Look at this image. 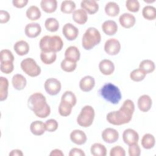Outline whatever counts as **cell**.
<instances>
[{"label":"cell","mask_w":156,"mask_h":156,"mask_svg":"<svg viewBox=\"0 0 156 156\" xmlns=\"http://www.w3.org/2000/svg\"><path fill=\"white\" fill-rule=\"evenodd\" d=\"M70 139L73 143L77 145H82L86 143L87 138L84 132L81 130L76 129L71 132Z\"/></svg>","instance_id":"14"},{"label":"cell","mask_w":156,"mask_h":156,"mask_svg":"<svg viewBox=\"0 0 156 156\" xmlns=\"http://www.w3.org/2000/svg\"><path fill=\"white\" fill-rule=\"evenodd\" d=\"M139 68L146 74L153 72L155 69V64L153 61L146 59L141 61L139 65Z\"/></svg>","instance_id":"35"},{"label":"cell","mask_w":156,"mask_h":156,"mask_svg":"<svg viewBox=\"0 0 156 156\" xmlns=\"http://www.w3.org/2000/svg\"><path fill=\"white\" fill-rule=\"evenodd\" d=\"M94 110L91 105L84 106L77 118V124L82 127H88L90 126L94 118Z\"/></svg>","instance_id":"6"},{"label":"cell","mask_w":156,"mask_h":156,"mask_svg":"<svg viewBox=\"0 0 156 156\" xmlns=\"http://www.w3.org/2000/svg\"><path fill=\"white\" fill-rule=\"evenodd\" d=\"M13 5L17 8H23L27 5L28 0H13Z\"/></svg>","instance_id":"49"},{"label":"cell","mask_w":156,"mask_h":156,"mask_svg":"<svg viewBox=\"0 0 156 156\" xmlns=\"http://www.w3.org/2000/svg\"><path fill=\"white\" fill-rule=\"evenodd\" d=\"M9 81L7 78L2 76L0 77V101L5 100L8 96Z\"/></svg>","instance_id":"28"},{"label":"cell","mask_w":156,"mask_h":156,"mask_svg":"<svg viewBox=\"0 0 156 156\" xmlns=\"http://www.w3.org/2000/svg\"><path fill=\"white\" fill-rule=\"evenodd\" d=\"M61 101L67 102L74 106L77 102V99L76 95L71 91H66L62 96Z\"/></svg>","instance_id":"40"},{"label":"cell","mask_w":156,"mask_h":156,"mask_svg":"<svg viewBox=\"0 0 156 156\" xmlns=\"http://www.w3.org/2000/svg\"><path fill=\"white\" fill-rule=\"evenodd\" d=\"M85 154L84 152L79 148H73L70 150L69 153V156H85Z\"/></svg>","instance_id":"48"},{"label":"cell","mask_w":156,"mask_h":156,"mask_svg":"<svg viewBox=\"0 0 156 156\" xmlns=\"http://www.w3.org/2000/svg\"><path fill=\"white\" fill-rule=\"evenodd\" d=\"M101 40L99 31L95 27H88L84 33L82 39V47L86 50H90L98 44Z\"/></svg>","instance_id":"5"},{"label":"cell","mask_w":156,"mask_h":156,"mask_svg":"<svg viewBox=\"0 0 156 156\" xmlns=\"http://www.w3.org/2000/svg\"><path fill=\"white\" fill-rule=\"evenodd\" d=\"M80 57V53L79 49L74 46H71L66 48L65 52V58H69L77 62Z\"/></svg>","instance_id":"24"},{"label":"cell","mask_w":156,"mask_h":156,"mask_svg":"<svg viewBox=\"0 0 156 156\" xmlns=\"http://www.w3.org/2000/svg\"><path fill=\"white\" fill-rule=\"evenodd\" d=\"M22 70L30 77H36L40 74L41 68L32 58H26L20 64Z\"/></svg>","instance_id":"7"},{"label":"cell","mask_w":156,"mask_h":156,"mask_svg":"<svg viewBox=\"0 0 156 156\" xmlns=\"http://www.w3.org/2000/svg\"><path fill=\"white\" fill-rule=\"evenodd\" d=\"M141 143L143 148L146 149H150L152 148L155 145V137L151 133H146L142 137Z\"/></svg>","instance_id":"29"},{"label":"cell","mask_w":156,"mask_h":156,"mask_svg":"<svg viewBox=\"0 0 156 156\" xmlns=\"http://www.w3.org/2000/svg\"><path fill=\"white\" fill-rule=\"evenodd\" d=\"M81 8L89 14H94L99 10V5L95 0H83L80 3Z\"/></svg>","instance_id":"15"},{"label":"cell","mask_w":156,"mask_h":156,"mask_svg":"<svg viewBox=\"0 0 156 156\" xmlns=\"http://www.w3.org/2000/svg\"><path fill=\"white\" fill-rule=\"evenodd\" d=\"M57 58L56 52H41L40 58L42 62L46 65L53 63Z\"/></svg>","instance_id":"32"},{"label":"cell","mask_w":156,"mask_h":156,"mask_svg":"<svg viewBox=\"0 0 156 156\" xmlns=\"http://www.w3.org/2000/svg\"><path fill=\"white\" fill-rule=\"evenodd\" d=\"M144 2H147V3H151V2H155V0H153V1H144Z\"/></svg>","instance_id":"52"},{"label":"cell","mask_w":156,"mask_h":156,"mask_svg":"<svg viewBox=\"0 0 156 156\" xmlns=\"http://www.w3.org/2000/svg\"><path fill=\"white\" fill-rule=\"evenodd\" d=\"M110 156H125L126 152L124 148L120 146H116L112 147L110 151Z\"/></svg>","instance_id":"45"},{"label":"cell","mask_w":156,"mask_h":156,"mask_svg":"<svg viewBox=\"0 0 156 156\" xmlns=\"http://www.w3.org/2000/svg\"><path fill=\"white\" fill-rule=\"evenodd\" d=\"M73 19L78 24H84L88 20L87 13L82 9L75 10L73 13Z\"/></svg>","instance_id":"22"},{"label":"cell","mask_w":156,"mask_h":156,"mask_svg":"<svg viewBox=\"0 0 156 156\" xmlns=\"http://www.w3.org/2000/svg\"><path fill=\"white\" fill-rule=\"evenodd\" d=\"M60 66L62 70L65 72H72L74 71L77 66V63L76 62L70 60L69 58H65L60 63Z\"/></svg>","instance_id":"34"},{"label":"cell","mask_w":156,"mask_h":156,"mask_svg":"<svg viewBox=\"0 0 156 156\" xmlns=\"http://www.w3.org/2000/svg\"><path fill=\"white\" fill-rule=\"evenodd\" d=\"M45 127L46 130L52 132L55 131L58 128V122L55 119H50L46 121Z\"/></svg>","instance_id":"43"},{"label":"cell","mask_w":156,"mask_h":156,"mask_svg":"<svg viewBox=\"0 0 156 156\" xmlns=\"http://www.w3.org/2000/svg\"><path fill=\"white\" fill-rule=\"evenodd\" d=\"M12 83L15 89L17 90H22L26 87L27 81L26 78L22 74H16L13 76Z\"/></svg>","instance_id":"23"},{"label":"cell","mask_w":156,"mask_h":156,"mask_svg":"<svg viewBox=\"0 0 156 156\" xmlns=\"http://www.w3.org/2000/svg\"><path fill=\"white\" fill-rule=\"evenodd\" d=\"M45 28L51 32H56L59 28V23L54 18H48L44 22Z\"/></svg>","instance_id":"38"},{"label":"cell","mask_w":156,"mask_h":156,"mask_svg":"<svg viewBox=\"0 0 156 156\" xmlns=\"http://www.w3.org/2000/svg\"><path fill=\"white\" fill-rule=\"evenodd\" d=\"M94 79L91 76H86L81 79L79 82V87L80 90L84 92L91 91L94 87Z\"/></svg>","instance_id":"18"},{"label":"cell","mask_w":156,"mask_h":156,"mask_svg":"<svg viewBox=\"0 0 156 156\" xmlns=\"http://www.w3.org/2000/svg\"><path fill=\"white\" fill-rule=\"evenodd\" d=\"M9 155L10 156H23V153L20 149H13L9 153Z\"/></svg>","instance_id":"51"},{"label":"cell","mask_w":156,"mask_h":156,"mask_svg":"<svg viewBox=\"0 0 156 156\" xmlns=\"http://www.w3.org/2000/svg\"><path fill=\"white\" fill-rule=\"evenodd\" d=\"M30 129L34 135L37 136L41 135L46 130L45 124L41 121H35L31 123Z\"/></svg>","instance_id":"25"},{"label":"cell","mask_w":156,"mask_h":156,"mask_svg":"<svg viewBox=\"0 0 156 156\" xmlns=\"http://www.w3.org/2000/svg\"><path fill=\"white\" fill-rule=\"evenodd\" d=\"M44 87L48 94L51 96L57 94L61 90V83L55 78H49L46 80Z\"/></svg>","instance_id":"8"},{"label":"cell","mask_w":156,"mask_h":156,"mask_svg":"<svg viewBox=\"0 0 156 156\" xmlns=\"http://www.w3.org/2000/svg\"><path fill=\"white\" fill-rule=\"evenodd\" d=\"M99 93L103 99L113 104H118L122 97L119 88L110 82L105 83L101 88Z\"/></svg>","instance_id":"3"},{"label":"cell","mask_w":156,"mask_h":156,"mask_svg":"<svg viewBox=\"0 0 156 156\" xmlns=\"http://www.w3.org/2000/svg\"><path fill=\"white\" fill-rule=\"evenodd\" d=\"M142 15L146 20H154L156 18V9L152 5H146L143 9Z\"/></svg>","instance_id":"33"},{"label":"cell","mask_w":156,"mask_h":156,"mask_svg":"<svg viewBox=\"0 0 156 156\" xmlns=\"http://www.w3.org/2000/svg\"><path fill=\"white\" fill-rule=\"evenodd\" d=\"M40 6L44 12L51 13L56 10L57 2L56 0H42L40 2Z\"/></svg>","instance_id":"26"},{"label":"cell","mask_w":156,"mask_h":156,"mask_svg":"<svg viewBox=\"0 0 156 156\" xmlns=\"http://www.w3.org/2000/svg\"><path fill=\"white\" fill-rule=\"evenodd\" d=\"M14 69V66L13 62H4L1 63L0 69L1 72L5 74H10L11 73Z\"/></svg>","instance_id":"44"},{"label":"cell","mask_w":156,"mask_h":156,"mask_svg":"<svg viewBox=\"0 0 156 156\" xmlns=\"http://www.w3.org/2000/svg\"><path fill=\"white\" fill-rule=\"evenodd\" d=\"M26 15L30 20L35 21L40 18L41 12L38 7L35 5H31L27 9Z\"/></svg>","instance_id":"31"},{"label":"cell","mask_w":156,"mask_h":156,"mask_svg":"<svg viewBox=\"0 0 156 156\" xmlns=\"http://www.w3.org/2000/svg\"><path fill=\"white\" fill-rule=\"evenodd\" d=\"M90 151L94 156H105L107 154V149L105 146L98 143L91 145Z\"/></svg>","instance_id":"30"},{"label":"cell","mask_w":156,"mask_h":156,"mask_svg":"<svg viewBox=\"0 0 156 156\" xmlns=\"http://www.w3.org/2000/svg\"><path fill=\"white\" fill-rule=\"evenodd\" d=\"M62 33L68 40L72 41L77 37L79 34V30L73 24L66 23L63 27Z\"/></svg>","instance_id":"10"},{"label":"cell","mask_w":156,"mask_h":156,"mask_svg":"<svg viewBox=\"0 0 156 156\" xmlns=\"http://www.w3.org/2000/svg\"><path fill=\"white\" fill-rule=\"evenodd\" d=\"M102 140L107 143H113L119 138L118 132L113 128H106L102 132Z\"/></svg>","instance_id":"12"},{"label":"cell","mask_w":156,"mask_h":156,"mask_svg":"<svg viewBox=\"0 0 156 156\" xmlns=\"http://www.w3.org/2000/svg\"><path fill=\"white\" fill-rule=\"evenodd\" d=\"M27 106L37 117L44 118L50 115V107L46 102L45 96L41 93L31 94L27 101Z\"/></svg>","instance_id":"2"},{"label":"cell","mask_w":156,"mask_h":156,"mask_svg":"<svg viewBox=\"0 0 156 156\" xmlns=\"http://www.w3.org/2000/svg\"><path fill=\"white\" fill-rule=\"evenodd\" d=\"M134 110L133 102L130 99H126L118 110L109 112L107 115L106 119L109 123L113 125H122L131 121Z\"/></svg>","instance_id":"1"},{"label":"cell","mask_w":156,"mask_h":156,"mask_svg":"<svg viewBox=\"0 0 156 156\" xmlns=\"http://www.w3.org/2000/svg\"><path fill=\"white\" fill-rule=\"evenodd\" d=\"M127 9L132 12H136L140 9V3L137 0H127L126 1Z\"/></svg>","instance_id":"42"},{"label":"cell","mask_w":156,"mask_h":156,"mask_svg":"<svg viewBox=\"0 0 156 156\" xmlns=\"http://www.w3.org/2000/svg\"><path fill=\"white\" fill-rule=\"evenodd\" d=\"M10 15L8 12L1 10L0 11V23H6L10 20Z\"/></svg>","instance_id":"47"},{"label":"cell","mask_w":156,"mask_h":156,"mask_svg":"<svg viewBox=\"0 0 156 156\" xmlns=\"http://www.w3.org/2000/svg\"><path fill=\"white\" fill-rule=\"evenodd\" d=\"M73 107L69 103L61 101L58 106V113L62 116H68L71 114Z\"/></svg>","instance_id":"37"},{"label":"cell","mask_w":156,"mask_h":156,"mask_svg":"<svg viewBox=\"0 0 156 156\" xmlns=\"http://www.w3.org/2000/svg\"><path fill=\"white\" fill-rule=\"evenodd\" d=\"M120 49L121 44L116 38H109L105 43L104 50L108 55H116L119 52Z\"/></svg>","instance_id":"9"},{"label":"cell","mask_w":156,"mask_h":156,"mask_svg":"<svg viewBox=\"0 0 156 156\" xmlns=\"http://www.w3.org/2000/svg\"><path fill=\"white\" fill-rule=\"evenodd\" d=\"M39 44L43 52H57L62 50L63 42L61 37L58 35H45L41 38Z\"/></svg>","instance_id":"4"},{"label":"cell","mask_w":156,"mask_h":156,"mask_svg":"<svg viewBox=\"0 0 156 156\" xmlns=\"http://www.w3.org/2000/svg\"><path fill=\"white\" fill-rule=\"evenodd\" d=\"M119 7L115 2L110 1L105 6V12L110 16H116L119 13Z\"/></svg>","instance_id":"27"},{"label":"cell","mask_w":156,"mask_h":156,"mask_svg":"<svg viewBox=\"0 0 156 156\" xmlns=\"http://www.w3.org/2000/svg\"><path fill=\"white\" fill-rule=\"evenodd\" d=\"M13 49L18 55L23 56L29 52V45L26 41L20 40L15 43Z\"/></svg>","instance_id":"21"},{"label":"cell","mask_w":156,"mask_h":156,"mask_svg":"<svg viewBox=\"0 0 156 156\" xmlns=\"http://www.w3.org/2000/svg\"><path fill=\"white\" fill-rule=\"evenodd\" d=\"M152 101L151 97L147 94L141 96L138 99V107L140 111L143 112H147L149 111L152 106Z\"/></svg>","instance_id":"16"},{"label":"cell","mask_w":156,"mask_h":156,"mask_svg":"<svg viewBox=\"0 0 156 156\" xmlns=\"http://www.w3.org/2000/svg\"><path fill=\"white\" fill-rule=\"evenodd\" d=\"M76 9V4L74 1L70 0H66L62 1L60 6L61 12L66 13L70 14L73 13Z\"/></svg>","instance_id":"36"},{"label":"cell","mask_w":156,"mask_h":156,"mask_svg":"<svg viewBox=\"0 0 156 156\" xmlns=\"http://www.w3.org/2000/svg\"><path fill=\"white\" fill-rule=\"evenodd\" d=\"M103 32L108 35H115L118 30V25L115 21L107 20L104 21L102 24Z\"/></svg>","instance_id":"20"},{"label":"cell","mask_w":156,"mask_h":156,"mask_svg":"<svg viewBox=\"0 0 156 156\" xmlns=\"http://www.w3.org/2000/svg\"><path fill=\"white\" fill-rule=\"evenodd\" d=\"M14 56L12 52L9 49H2L0 52V62H13Z\"/></svg>","instance_id":"39"},{"label":"cell","mask_w":156,"mask_h":156,"mask_svg":"<svg viewBox=\"0 0 156 156\" xmlns=\"http://www.w3.org/2000/svg\"><path fill=\"white\" fill-rule=\"evenodd\" d=\"M122 140L127 145L138 143L139 140L138 133L133 129H127L122 133Z\"/></svg>","instance_id":"11"},{"label":"cell","mask_w":156,"mask_h":156,"mask_svg":"<svg viewBox=\"0 0 156 156\" xmlns=\"http://www.w3.org/2000/svg\"><path fill=\"white\" fill-rule=\"evenodd\" d=\"M99 68L100 71L104 75H111L115 70V65L113 63L108 59H104L101 60L99 64Z\"/></svg>","instance_id":"19"},{"label":"cell","mask_w":156,"mask_h":156,"mask_svg":"<svg viewBox=\"0 0 156 156\" xmlns=\"http://www.w3.org/2000/svg\"><path fill=\"white\" fill-rule=\"evenodd\" d=\"M120 24L124 28L129 29L133 27L135 23V17L129 13H124L119 18Z\"/></svg>","instance_id":"17"},{"label":"cell","mask_w":156,"mask_h":156,"mask_svg":"<svg viewBox=\"0 0 156 156\" xmlns=\"http://www.w3.org/2000/svg\"><path fill=\"white\" fill-rule=\"evenodd\" d=\"M141 154V149L138 143L129 145V155L130 156H139Z\"/></svg>","instance_id":"46"},{"label":"cell","mask_w":156,"mask_h":156,"mask_svg":"<svg viewBox=\"0 0 156 156\" xmlns=\"http://www.w3.org/2000/svg\"><path fill=\"white\" fill-rule=\"evenodd\" d=\"M49 155H51V156H63L64 154L63 153V152L61 150L55 149L52 150L51 152Z\"/></svg>","instance_id":"50"},{"label":"cell","mask_w":156,"mask_h":156,"mask_svg":"<svg viewBox=\"0 0 156 156\" xmlns=\"http://www.w3.org/2000/svg\"><path fill=\"white\" fill-rule=\"evenodd\" d=\"M146 74L144 73L142 70H141L140 68L135 69L133 70L130 74V77L131 80L135 82H140L143 80L145 77Z\"/></svg>","instance_id":"41"},{"label":"cell","mask_w":156,"mask_h":156,"mask_svg":"<svg viewBox=\"0 0 156 156\" xmlns=\"http://www.w3.org/2000/svg\"><path fill=\"white\" fill-rule=\"evenodd\" d=\"M24 31L27 37L29 38H35L41 33V27L37 23H31L26 26Z\"/></svg>","instance_id":"13"}]
</instances>
